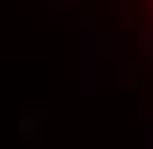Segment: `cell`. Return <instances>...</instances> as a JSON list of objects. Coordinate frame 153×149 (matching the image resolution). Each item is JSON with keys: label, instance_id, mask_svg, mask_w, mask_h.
<instances>
[{"label": "cell", "instance_id": "6da1fadb", "mask_svg": "<svg viewBox=\"0 0 153 149\" xmlns=\"http://www.w3.org/2000/svg\"><path fill=\"white\" fill-rule=\"evenodd\" d=\"M146 49H149V60H153V0H149V45Z\"/></svg>", "mask_w": 153, "mask_h": 149}]
</instances>
